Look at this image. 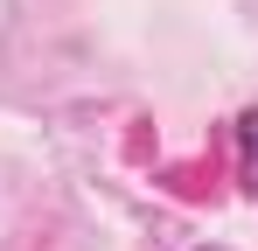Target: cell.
<instances>
[{
    "label": "cell",
    "instance_id": "1",
    "mask_svg": "<svg viewBox=\"0 0 258 251\" xmlns=\"http://www.w3.org/2000/svg\"><path fill=\"white\" fill-rule=\"evenodd\" d=\"M237 181H244V196H258V105L237 112Z\"/></svg>",
    "mask_w": 258,
    "mask_h": 251
}]
</instances>
